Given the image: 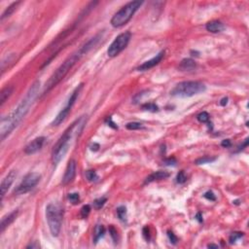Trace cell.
<instances>
[{"label": "cell", "mask_w": 249, "mask_h": 249, "mask_svg": "<svg viewBox=\"0 0 249 249\" xmlns=\"http://www.w3.org/2000/svg\"><path fill=\"white\" fill-rule=\"evenodd\" d=\"M40 89V82L36 81L29 88L28 92L26 93L25 98H23L20 102V104L17 108L7 117H3L0 123V135H1V140L4 141L5 138L8 136L12 131L19 126V124L24 120L26 114L29 111L33 104L34 100L37 97Z\"/></svg>", "instance_id": "cell-1"}, {"label": "cell", "mask_w": 249, "mask_h": 249, "mask_svg": "<svg viewBox=\"0 0 249 249\" xmlns=\"http://www.w3.org/2000/svg\"><path fill=\"white\" fill-rule=\"evenodd\" d=\"M99 39H100V34H97V36H94L93 38L88 41L86 44H84V45L78 51H76L74 54H72L70 57H68L66 60L64 61V62L56 70V72H54V74L48 80V82L46 83V86H45V89L43 91L42 97L46 96V94L49 92L52 91L58 83H61V81L68 74V72L72 69V67L81 60V57L89 52L93 47L97 45V43L98 42Z\"/></svg>", "instance_id": "cell-2"}, {"label": "cell", "mask_w": 249, "mask_h": 249, "mask_svg": "<svg viewBox=\"0 0 249 249\" xmlns=\"http://www.w3.org/2000/svg\"><path fill=\"white\" fill-rule=\"evenodd\" d=\"M84 116L78 119L76 122L73 123L71 126L64 131V134L60 137L56 145L54 146V149L52 152V163L57 165L63 157L66 155V153L69 149L71 139L75 135L76 133H81L84 128Z\"/></svg>", "instance_id": "cell-3"}, {"label": "cell", "mask_w": 249, "mask_h": 249, "mask_svg": "<svg viewBox=\"0 0 249 249\" xmlns=\"http://www.w3.org/2000/svg\"><path fill=\"white\" fill-rule=\"evenodd\" d=\"M46 218L53 237H58L61 230L63 208L57 203H50L46 207Z\"/></svg>", "instance_id": "cell-4"}, {"label": "cell", "mask_w": 249, "mask_h": 249, "mask_svg": "<svg viewBox=\"0 0 249 249\" xmlns=\"http://www.w3.org/2000/svg\"><path fill=\"white\" fill-rule=\"evenodd\" d=\"M206 87L200 81H184L177 84L170 92L171 96L178 97H191L206 91Z\"/></svg>", "instance_id": "cell-5"}, {"label": "cell", "mask_w": 249, "mask_h": 249, "mask_svg": "<svg viewBox=\"0 0 249 249\" xmlns=\"http://www.w3.org/2000/svg\"><path fill=\"white\" fill-rule=\"evenodd\" d=\"M143 4L142 1H131L126 4L124 7L117 12L111 19V25L114 27H121L128 24L130 20V19L133 18L134 13L138 10V8H140V6Z\"/></svg>", "instance_id": "cell-6"}, {"label": "cell", "mask_w": 249, "mask_h": 249, "mask_svg": "<svg viewBox=\"0 0 249 249\" xmlns=\"http://www.w3.org/2000/svg\"><path fill=\"white\" fill-rule=\"evenodd\" d=\"M83 86H84V84L82 83V84H80L76 89L74 90L72 92V93L70 94V97H69V98H68V100H67V103H66V105H65L61 110V112L58 113L57 115V117L55 118V120L53 121V123H52V124L53 126H60V124L67 118V116H68V114L70 113V111H71V108L73 107V105H74V103H75V101L77 100V98H78V97H79V94H80V92H81V90L83 89Z\"/></svg>", "instance_id": "cell-7"}, {"label": "cell", "mask_w": 249, "mask_h": 249, "mask_svg": "<svg viewBox=\"0 0 249 249\" xmlns=\"http://www.w3.org/2000/svg\"><path fill=\"white\" fill-rule=\"evenodd\" d=\"M131 34L129 31L123 32L120 35H118L115 38V40L111 43L107 50V55L110 57H115L118 56L122 51H124L129 45V42L130 40Z\"/></svg>", "instance_id": "cell-8"}, {"label": "cell", "mask_w": 249, "mask_h": 249, "mask_svg": "<svg viewBox=\"0 0 249 249\" xmlns=\"http://www.w3.org/2000/svg\"><path fill=\"white\" fill-rule=\"evenodd\" d=\"M41 179V175L38 172H30L26 174L25 178L23 179L19 186L15 189L14 194L15 195H23L26 194L38 184Z\"/></svg>", "instance_id": "cell-9"}, {"label": "cell", "mask_w": 249, "mask_h": 249, "mask_svg": "<svg viewBox=\"0 0 249 249\" xmlns=\"http://www.w3.org/2000/svg\"><path fill=\"white\" fill-rule=\"evenodd\" d=\"M76 175V161L74 159H71L65 170L63 178H62V185H67L71 183L75 178Z\"/></svg>", "instance_id": "cell-10"}, {"label": "cell", "mask_w": 249, "mask_h": 249, "mask_svg": "<svg viewBox=\"0 0 249 249\" xmlns=\"http://www.w3.org/2000/svg\"><path fill=\"white\" fill-rule=\"evenodd\" d=\"M45 140H46V137H44V136H40V137L33 139L30 143H28L25 146V153L26 155H31V154H35L36 152H38L43 147Z\"/></svg>", "instance_id": "cell-11"}, {"label": "cell", "mask_w": 249, "mask_h": 249, "mask_svg": "<svg viewBox=\"0 0 249 249\" xmlns=\"http://www.w3.org/2000/svg\"><path fill=\"white\" fill-rule=\"evenodd\" d=\"M16 177H17V172L15 171V170H12V171H10L8 174H7L6 176L4 177V179L2 180L1 186H0V187H1V201H3L6 193L8 192L9 188L11 187V185L14 183V181H15V179H16Z\"/></svg>", "instance_id": "cell-12"}, {"label": "cell", "mask_w": 249, "mask_h": 249, "mask_svg": "<svg viewBox=\"0 0 249 249\" xmlns=\"http://www.w3.org/2000/svg\"><path fill=\"white\" fill-rule=\"evenodd\" d=\"M164 56H165V51H162V52L159 53L156 57H154L153 58H151V60L143 62L140 66H138L137 70L146 71V70H149V69L153 68L154 66H156L157 64H159L161 61H162V60L164 58Z\"/></svg>", "instance_id": "cell-13"}, {"label": "cell", "mask_w": 249, "mask_h": 249, "mask_svg": "<svg viewBox=\"0 0 249 249\" xmlns=\"http://www.w3.org/2000/svg\"><path fill=\"white\" fill-rule=\"evenodd\" d=\"M206 30L209 31V32H212V33H218V32H221L225 29V25L222 21L220 20H210L206 24Z\"/></svg>", "instance_id": "cell-14"}, {"label": "cell", "mask_w": 249, "mask_h": 249, "mask_svg": "<svg viewBox=\"0 0 249 249\" xmlns=\"http://www.w3.org/2000/svg\"><path fill=\"white\" fill-rule=\"evenodd\" d=\"M167 177H170V173H168L167 171H163V170L156 171V172L151 173V174L149 175V176L145 179L144 184H149V183H152V182H154V181L166 179Z\"/></svg>", "instance_id": "cell-15"}, {"label": "cell", "mask_w": 249, "mask_h": 249, "mask_svg": "<svg viewBox=\"0 0 249 249\" xmlns=\"http://www.w3.org/2000/svg\"><path fill=\"white\" fill-rule=\"evenodd\" d=\"M18 213H19V211L18 210H14L13 212H11V213H9L8 215H6L2 218V220H1V225H0V228H1V230H0V232L3 233L5 231V229L7 228V227H9L11 225L12 222H14L15 219L17 218L18 216Z\"/></svg>", "instance_id": "cell-16"}, {"label": "cell", "mask_w": 249, "mask_h": 249, "mask_svg": "<svg viewBox=\"0 0 249 249\" xmlns=\"http://www.w3.org/2000/svg\"><path fill=\"white\" fill-rule=\"evenodd\" d=\"M196 67H197V63L192 58H184V60H182L178 66V68L181 71H192Z\"/></svg>", "instance_id": "cell-17"}, {"label": "cell", "mask_w": 249, "mask_h": 249, "mask_svg": "<svg viewBox=\"0 0 249 249\" xmlns=\"http://www.w3.org/2000/svg\"><path fill=\"white\" fill-rule=\"evenodd\" d=\"M13 91H14V88L12 86H7L4 89H2L1 93H0V105L2 106L5 103L6 100L10 97Z\"/></svg>", "instance_id": "cell-18"}, {"label": "cell", "mask_w": 249, "mask_h": 249, "mask_svg": "<svg viewBox=\"0 0 249 249\" xmlns=\"http://www.w3.org/2000/svg\"><path fill=\"white\" fill-rule=\"evenodd\" d=\"M105 233V228L102 225H97L93 231V241L97 243V241L104 236Z\"/></svg>", "instance_id": "cell-19"}, {"label": "cell", "mask_w": 249, "mask_h": 249, "mask_svg": "<svg viewBox=\"0 0 249 249\" xmlns=\"http://www.w3.org/2000/svg\"><path fill=\"white\" fill-rule=\"evenodd\" d=\"M20 2H14V3H12L9 7H7V9L4 11V13L2 14V17H1V20H3L5 18H8V17H10L11 15L15 12V10L17 9V7H18V5L20 4Z\"/></svg>", "instance_id": "cell-20"}, {"label": "cell", "mask_w": 249, "mask_h": 249, "mask_svg": "<svg viewBox=\"0 0 249 249\" xmlns=\"http://www.w3.org/2000/svg\"><path fill=\"white\" fill-rule=\"evenodd\" d=\"M216 160V157H213V158H211V157H208V156H206V157H202V158H200V159H197L195 164L196 165H203V164H209L211 162H214V161Z\"/></svg>", "instance_id": "cell-21"}, {"label": "cell", "mask_w": 249, "mask_h": 249, "mask_svg": "<svg viewBox=\"0 0 249 249\" xmlns=\"http://www.w3.org/2000/svg\"><path fill=\"white\" fill-rule=\"evenodd\" d=\"M86 177L90 182H97L98 180V176L94 170H87L86 171Z\"/></svg>", "instance_id": "cell-22"}, {"label": "cell", "mask_w": 249, "mask_h": 249, "mask_svg": "<svg viewBox=\"0 0 249 249\" xmlns=\"http://www.w3.org/2000/svg\"><path fill=\"white\" fill-rule=\"evenodd\" d=\"M117 215L120 218V220L124 221L127 217V208L124 206H119L117 208Z\"/></svg>", "instance_id": "cell-23"}, {"label": "cell", "mask_w": 249, "mask_h": 249, "mask_svg": "<svg viewBox=\"0 0 249 249\" xmlns=\"http://www.w3.org/2000/svg\"><path fill=\"white\" fill-rule=\"evenodd\" d=\"M142 108L146 111H150V112H157L159 111V107L155 103H146L142 105Z\"/></svg>", "instance_id": "cell-24"}, {"label": "cell", "mask_w": 249, "mask_h": 249, "mask_svg": "<svg viewBox=\"0 0 249 249\" xmlns=\"http://www.w3.org/2000/svg\"><path fill=\"white\" fill-rule=\"evenodd\" d=\"M187 181V175L185 173L184 170H180L176 176V182L179 183V184H183Z\"/></svg>", "instance_id": "cell-25"}, {"label": "cell", "mask_w": 249, "mask_h": 249, "mask_svg": "<svg viewBox=\"0 0 249 249\" xmlns=\"http://www.w3.org/2000/svg\"><path fill=\"white\" fill-rule=\"evenodd\" d=\"M106 201H107L106 197H100V199H97L93 201V206H94V207H96V209H100L104 206Z\"/></svg>", "instance_id": "cell-26"}, {"label": "cell", "mask_w": 249, "mask_h": 249, "mask_svg": "<svg viewBox=\"0 0 249 249\" xmlns=\"http://www.w3.org/2000/svg\"><path fill=\"white\" fill-rule=\"evenodd\" d=\"M209 114L207 112H201L197 115V121L201 122V123H208L209 121Z\"/></svg>", "instance_id": "cell-27"}, {"label": "cell", "mask_w": 249, "mask_h": 249, "mask_svg": "<svg viewBox=\"0 0 249 249\" xmlns=\"http://www.w3.org/2000/svg\"><path fill=\"white\" fill-rule=\"evenodd\" d=\"M142 128H143L142 124L137 123V122H133V123H129V124H127V129H129V130L139 129H142Z\"/></svg>", "instance_id": "cell-28"}, {"label": "cell", "mask_w": 249, "mask_h": 249, "mask_svg": "<svg viewBox=\"0 0 249 249\" xmlns=\"http://www.w3.org/2000/svg\"><path fill=\"white\" fill-rule=\"evenodd\" d=\"M90 212H91V206H89V204H86V206H84L81 208V210H80V214H81L82 218H87L88 216H89Z\"/></svg>", "instance_id": "cell-29"}, {"label": "cell", "mask_w": 249, "mask_h": 249, "mask_svg": "<svg viewBox=\"0 0 249 249\" xmlns=\"http://www.w3.org/2000/svg\"><path fill=\"white\" fill-rule=\"evenodd\" d=\"M68 200L70 201V202H72L73 204H77L80 201V197L78 193H72L68 195Z\"/></svg>", "instance_id": "cell-30"}, {"label": "cell", "mask_w": 249, "mask_h": 249, "mask_svg": "<svg viewBox=\"0 0 249 249\" xmlns=\"http://www.w3.org/2000/svg\"><path fill=\"white\" fill-rule=\"evenodd\" d=\"M241 237H243V233H233L230 238H229V241L230 243H233L236 242V241L239 238H241Z\"/></svg>", "instance_id": "cell-31"}, {"label": "cell", "mask_w": 249, "mask_h": 249, "mask_svg": "<svg viewBox=\"0 0 249 249\" xmlns=\"http://www.w3.org/2000/svg\"><path fill=\"white\" fill-rule=\"evenodd\" d=\"M167 237H168V238H170V242H171L172 244H176V243H177L178 238H177V237L175 236L171 231H168V232H167Z\"/></svg>", "instance_id": "cell-32"}, {"label": "cell", "mask_w": 249, "mask_h": 249, "mask_svg": "<svg viewBox=\"0 0 249 249\" xmlns=\"http://www.w3.org/2000/svg\"><path fill=\"white\" fill-rule=\"evenodd\" d=\"M109 232L111 233V237L113 238V240L115 242H117V230L114 228L113 226H110V228H109Z\"/></svg>", "instance_id": "cell-33"}, {"label": "cell", "mask_w": 249, "mask_h": 249, "mask_svg": "<svg viewBox=\"0 0 249 249\" xmlns=\"http://www.w3.org/2000/svg\"><path fill=\"white\" fill-rule=\"evenodd\" d=\"M204 197L207 199V200H209V201H215L216 200L215 195L213 194V192H211V191H208V192H206V194H204Z\"/></svg>", "instance_id": "cell-34"}, {"label": "cell", "mask_w": 249, "mask_h": 249, "mask_svg": "<svg viewBox=\"0 0 249 249\" xmlns=\"http://www.w3.org/2000/svg\"><path fill=\"white\" fill-rule=\"evenodd\" d=\"M176 160L175 158H168L165 161V165H176Z\"/></svg>", "instance_id": "cell-35"}, {"label": "cell", "mask_w": 249, "mask_h": 249, "mask_svg": "<svg viewBox=\"0 0 249 249\" xmlns=\"http://www.w3.org/2000/svg\"><path fill=\"white\" fill-rule=\"evenodd\" d=\"M143 237L146 240H150V230L148 227H145L143 229Z\"/></svg>", "instance_id": "cell-36"}, {"label": "cell", "mask_w": 249, "mask_h": 249, "mask_svg": "<svg viewBox=\"0 0 249 249\" xmlns=\"http://www.w3.org/2000/svg\"><path fill=\"white\" fill-rule=\"evenodd\" d=\"M105 123H106V124H108V126H110V127H112L113 129H118V127H117V126H116V124H115V123H114V122L112 121V118H111V117H108V118H107V119L105 120Z\"/></svg>", "instance_id": "cell-37"}, {"label": "cell", "mask_w": 249, "mask_h": 249, "mask_svg": "<svg viewBox=\"0 0 249 249\" xmlns=\"http://www.w3.org/2000/svg\"><path fill=\"white\" fill-rule=\"evenodd\" d=\"M221 145L223 146V147H225V148H228V147H230V146L232 145V143H231L230 139H225V140L222 141Z\"/></svg>", "instance_id": "cell-38"}, {"label": "cell", "mask_w": 249, "mask_h": 249, "mask_svg": "<svg viewBox=\"0 0 249 249\" xmlns=\"http://www.w3.org/2000/svg\"><path fill=\"white\" fill-rule=\"evenodd\" d=\"M39 247H40V245L37 242H33V243H31V244H29V245L26 246V248H39Z\"/></svg>", "instance_id": "cell-39"}, {"label": "cell", "mask_w": 249, "mask_h": 249, "mask_svg": "<svg viewBox=\"0 0 249 249\" xmlns=\"http://www.w3.org/2000/svg\"><path fill=\"white\" fill-rule=\"evenodd\" d=\"M248 145V138H246L245 139V141H244V143L241 145V146H239L238 147V151H240V150H242V149H244V147H246V146Z\"/></svg>", "instance_id": "cell-40"}, {"label": "cell", "mask_w": 249, "mask_h": 249, "mask_svg": "<svg viewBox=\"0 0 249 249\" xmlns=\"http://www.w3.org/2000/svg\"><path fill=\"white\" fill-rule=\"evenodd\" d=\"M227 103H228V97H224V98H222V99H221V101H220V104H221L222 106H225Z\"/></svg>", "instance_id": "cell-41"}, {"label": "cell", "mask_w": 249, "mask_h": 249, "mask_svg": "<svg viewBox=\"0 0 249 249\" xmlns=\"http://www.w3.org/2000/svg\"><path fill=\"white\" fill-rule=\"evenodd\" d=\"M197 220H199L200 222H202V219L201 218V213H197Z\"/></svg>", "instance_id": "cell-42"}, {"label": "cell", "mask_w": 249, "mask_h": 249, "mask_svg": "<svg viewBox=\"0 0 249 249\" xmlns=\"http://www.w3.org/2000/svg\"><path fill=\"white\" fill-rule=\"evenodd\" d=\"M207 247H208V248H211V247L218 248V245H216V244H208V245H207Z\"/></svg>", "instance_id": "cell-43"}]
</instances>
